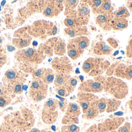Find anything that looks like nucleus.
<instances>
[{
  "label": "nucleus",
  "instance_id": "1",
  "mask_svg": "<svg viewBox=\"0 0 132 132\" xmlns=\"http://www.w3.org/2000/svg\"><path fill=\"white\" fill-rule=\"evenodd\" d=\"M103 87V91L105 92L119 100L125 98L128 94V87L126 83L115 77L105 79Z\"/></svg>",
  "mask_w": 132,
  "mask_h": 132
},
{
  "label": "nucleus",
  "instance_id": "2",
  "mask_svg": "<svg viewBox=\"0 0 132 132\" xmlns=\"http://www.w3.org/2000/svg\"><path fill=\"white\" fill-rule=\"evenodd\" d=\"M48 89V85L42 80H34L29 89L30 97L34 102H40L46 98Z\"/></svg>",
  "mask_w": 132,
  "mask_h": 132
},
{
  "label": "nucleus",
  "instance_id": "3",
  "mask_svg": "<svg viewBox=\"0 0 132 132\" xmlns=\"http://www.w3.org/2000/svg\"><path fill=\"white\" fill-rule=\"evenodd\" d=\"M105 79L98 76L93 80L88 79L82 82L79 87L78 90L80 92L93 94L102 92L103 91V85Z\"/></svg>",
  "mask_w": 132,
  "mask_h": 132
},
{
  "label": "nucleus",
  "instance_id": "4",
  "mask_svg": "<svg viewBox=\"0 0 132 132\" xmlns=\"http://www.w3.org/2000/svg\"><path fill=\"white\" fill-rule=\"evenodd\" d=\"M14 119L18 130L20 132H27L31 129L35 122L34 118L30 111H23Z\"/></svg>",
  "mask_w": 132,
  "mask_h": 132
},
{
  "label": "nucleus",
  "instance_id": "5",
  "mask_svg": "<svg viewBox=\"0 0 132 132\" xmlns=\"http://www.w3.org/2000/svg\"><path fill=\"white\" fill-rule=\"evenodd\" d=\"M79 105L75 103H69L62 122L64 125L76 124L79 123V117L81 114Z\"/></svg>",
  "mask_w": 132,
  "mask_h": 132
},
{
  "label": "nucleus",
  "instance_id": "6",
  "mask_svg": "<svg viewBox=\"0 0 132 132\" xmlns=\"http://www.w3.org/2000/svg\"><path fill=\"white\" fill-rule=\"evenodd\" d=\"M52 67L57 74L70 75L73 71V67L66 57H55L51 63Z\"/></svg>",
  "mask_w": 132,
  "mask_h": 132
},
{
  "label": "nucleus",
  "instance_id": "7",
  "mask_svg": "<svg viewBox=\"0 0 132 132\" xmlns=\"http://www.w3.org/2000/svg\"><path fill=\"white\" fill-rule=\"evenodd\" d=\"M98 99V96L93 93H89L79 92L77 95L78 102L83 113L90 107L93 106Z\"/></svg>",
  "mask_w": 132,
  "mask_h": 132
},
{
  "label": "nucleus",
  "instance_id": "8",
  "mask_svg": "<svg viewBox=\"0 0 132 132\" xmlns=\"http://www.w3.org/2000/svg\"><path fill=\"white\" fill-rule=\"evenodd\" d=\"M125 121L124 118L113 117L97 124L101 132H110L117 130Z\"/></svg>",
  "mask_w": 132,
  "mask_h": 132
},
{
  "label": "nucleus",
  "instance_id": "9",
  "mask_svg": "<svg viewBox=\"0 0 132 132\" xmlns=\"http://www.w3.org/2000/svg\"><path fill=\"white\" fill-rule=\"evenodd\" d=\"M63 9V1H50L47 5H45L44 15L47 17L52 18L58 15Z\"/></svg>",
  "mask_w": 132,
  "mask_h": 132
},
{
  "label": "nucleus",
  "instance_id": "10",
  "mask_svg": "<svg viewBox=\"0 0 132 132\" xmlns=\"http://www.w3.org/2000/svg\"><path fill=\"white\" fill-rule=\"evenodd\" d=\"M75 12L79 26H85L89 19L90 10L88 5L86 3H82L78 5L77 11Z\"/></svg>",
  "mask_w": 132,
  "mask_h": 132
},
{
  "label": "nucleus",
  "instance_id": "11",
  "mask_svg": "<svg viewBox=\"0 0 132 132\" xmlns=\"http://www.w3.org/2000/svg\"><path fill=\"white\" fill-rule=\"evenodd\" d=\"M113 18V13L110 14H100L96 18V23L104 31H109L112 29L111 22Z\"/></svg>",
  "mask_w": 132,
  "mask_h": 132
},
{
  "label": "nucleus",
  "instance_id": "12",
  "mask_svg": "<svg viewBox=\"0 0 132 132\" xmlns=\"http://www.w3.org/2000/svg\"><path fill=\"white\" fill-rule=\"evenodd\" d=\"M109 65L110 63L108 61H104L100 59H95L94 67L89 73V75L92 77L100 76L104 71L109 68Z\"/></svg>",
  "mask_w": 132,
  "mask_h": 132
},
{
  "label": "nucleus",
  "instance_id": "13",
  "mask_svg": "<svg viewBox=\"0 0 132 132\" xmlns=\"http://www.w3.org/2000/svg\"><path fill=\"white\" fill-rule=\"evenodd\" d=\"M64 32L66 35L73 38L80 36H85L88 34V29L86 26L67 28L65 29Z\"/></svg>",
  "mask_w": 132,
  "mask_h": 132
},
{
  "label": "nucleus",
  "instance_id": "14",
  "mask_svg": "<svg viewBox=\"0 0 132 132\" xmlns=\"http://www.w3.org/2000/svg\"><path fill=\"white\" fill-rule=\"evenodd\" d=\"M17 55L18 58L21 61L35 62L38 60V54L37 51L32 48H28L21 51Z\"/></svg>",
  "mask_w": 132,
  "mask_h": 132
},
{
  "label": "nucleus",
  "instance_id": "15",
  "mask_svg": "<svg viewBox=\"0 0 132 132\" xmlns=\"http://www.w3.org/2000/svg\"><path fill=\"white\" fill-rule=\"evenodd\" d=\"M112 48L102 41L96 42L93 48L94 53L99 55H109L112 53Z\"/></svg>",
  "mask_w": 132,
  "mask_h": 132
},
{
  "label": "nucleus",
  "instance_id": "16",
  "mask_svg": "<svg viewBox=\"0 0 132 132\" xmlns=\"http://www.w3.org/2000/svg\"><path fill=\"white\" fill-rule=\"evenodd\" d=\"M58 111H52L47 110H42V119L45 124L51 125L54 123L57 119Z\"/></svg>",
  "mask_w": 132,
  "mask_h": 132
},
{
  "label": "nucleus",
  "instance_id": "17",
  "mask_svg": "<svg viewBox=\"0 0 132 132\" xmlns=\"http://www.w3.org/2000/svg\"><path fill=\"white\" fill-rule=\"evenodd\" d=\"M72 40L81 54L83 53L89 45V40L86 36L77 37L73 38Z\"/></svg>",
  "mask_w": 132,
  "mask_h": 132
},
{
  "label": "nucleus",
  "instance_id": "18",
  "mask_svg": "<svg viewBox=\"0 0 132 132\" xmlns=\"http://www.w3.org/2000/svg\"><path fill=\"white\" fill-rule=\"evenodd\" d=\"M18 130L14 119L5 120L0 126V132H18Z\"/></svg>",
  "mask_w": 132,
  "mask_h": 132
},
{
  "label": "nucleus",
  "instance_id": "19",
  "mask_svg": "<svg viewBox=\"0 0 132 132\" xmlns=\"http://www.w3.org/2000/svg\"><path fill=\"white\" fill-rule=\"evenodd\" d=\"M126 19L114 18L111 22V28L115 30H122L128 27Z\"/></svg>",
  "mask_w": 132,
  "mask_h": 132
},
{
  "label": "nucleus",
  "instance_id": "20",
  "mask_svg": "<svg viewBox=\"0 0 132 132\" xmlns=\"http://www.w3.org/2000/svg\"><path fill=\"white\" fill-rule=\"evenodd\" d=\"M66 44L61 38H58L56 40L54 46V51L56 55L61 57L65 54L66 51Z\"/></svg>",
  "mask_w": 132,
  "mask_h": 132
},
{
  "label": "nucleus",
  "instance_id": "21",
  "mask_svg": "<svg viewBox=\"0 0 132 132\" xmlns=\"http://www.w3.org/2000/svg\"><path fill=\"white\" fill-rule=\"evenodd\" d=\"M67 48L68 55L72 59L76 60L80 57L81 54L73 43L72 39L69 41Z\"/></svg>",
  "mask_w": 132,
  "mask_h": 132
},
{
  "label": "nucleus",
  "instance_id": "22",
  "mask_svg": "<svg viewBox=\"0 0 132 132\" xmlns=\"http://www.w3.org/2000/svg\"><path fill=\"white\" fill-rule=\"evenodd\" d=\"M71 78L70 75L65 74H56L54 81V85L55 88L64 85Z\"/></svg>",
  "mask_w": 132,
  "mask_h": 132
},
{
  "label": "nucleus",
  "instance_id": "23",
  "mask_svg": "<svg viewBox=\"0 0 132 132\" xmlns=\"http://www.w3.org/2000/svg\"><path fill=\"white\" fill-rule=\"evenodd\" d=\"M121 104V101L119 100L113 98L107 100L106 111L108 113L113 112L119 109Z\"/></svg>",
  "mask_w": 132,
  "mask_h": 132
},
{
  "label": "nucleus",
  "instance_id": "24",
  "mask_svg": "<svg viewBox=\"0 0 132 132\" xmlns=\"http://www.w3.org/2000/svg\"><path fill=\"white\" fill-rule=\"evenodd\" d=\"M127 66L122 63L117 64L115 68L113 75L118 78L122 79L126 78Z\"/></svg>",
  "mask_w": 132,
  "mask_h": 132
},
{
  "label": "nucleus",
  "instance_id": "25",
  "mask_svg": "<svg viewBox=\"0 0 132 132\" xmlns=\"http://www.w3.org/2000/svg\"><path fill=\"white\" fill-rule=\"evenodd\" d=\"M113 8L110 1H103L98 14H110L112 13Z\"/></svg>",
  "mask_w": 132,
  "mask_h": 132
},
{
  "label": "nucleus",
  "instance_id": "26",
  "mask_svg": "<svg viewBox=\"0 0 132 132\" xmlns=\"http://www.w3.org/2000/svg\"><path fill=\"white\" fill-rule=\"evenodd\" d=\"M58 100L51 98L45 101L43 109L52 111H58Z\"/></svg>",
  "mask_w": 132,
  "mask_h": 132
},
{
  "label": "nucleus",
  "instance_id": "27",
  "mask_svg": "<svg viewBox=\"0 0 132 132\" xmlns=\"http://www.w3.org/2000/svg\"><path fill=\"white\" fill-rule=\"evenodd\" d=\"M63 4L65 7L64 14L67 15L73 11L78 5V1H64Z\"/></svg>",
  "mask_w": 132,
  "mask_h": 132
},
{
  "label": "nucleus",
  "instance_id": "28",
  "mask_svg": "<svg viewBox=\"0 0 132 132\" xmlns=\"http://www.w3.org/2000/svg\"><path fill=\"white\" fill-rule=\"evenodd\" d=\"M99 113L94 105L90 107L85 113H83L82 118L87 120H92L96 118Z\"/></svg>",
  "mask_w": 132,
  "mask_h": 132
},
{
  "label": "nucleus",
  "instance_id": "29",
  "mask_svg": "<svg viewBox=\"0 0 132 132\" xmlns=\"http://www.w3.org/2000/svg\"><path fill=\"white\" fill-rule=\"evenodd\" d=\"M54 72L50 68L46 69L42 79V81L47 85L51 84L54 80Z\"/></svg>",
  "mask_w": 132,
  "mask_h": 132
},
{
  "label": "nucleus",
  "instance_id": "30",
  "mask_svg": "<svg viewBox=\"0 0 132 132\" xmlns=\"http://www.w3.org/2000/svg\"><path fill=\"white\" fill-rule=\"evenodd\" d=\"M78 83V79L76 78L71 77L63 86L68 93L70 95V94L72 93L75 91Z\"/></svg>",
  "mask_w": 132,
  "mask_h": 132
},
{
  "label": "nucleus",
  "instance_id": "31",
  "mask_svg": "<svg viewBox=\"0 0 132 132\" xmlns=\"http://www.w3.org/2000/svg\"><path fill=\"white\" fill-rule=\"evenodd\" d=\"M23 83L21 81H16L9 84V90L15 94L20 95L23 91Z\"/></svg>",
  "mask_w": 132,
  "mask_h": 132
},
{
  "label": "nucleus",
  "instance_id": "32",
  "mask_svg": "<svg viewBox=\"0 0 132 132\" xmlns=\"http://www.w3.org/2000/svg\"><path fill=\"white\" fill-rule=\"evenodd\" d=\"M107 100L108 99L106 98H99L96 102L94 106L99 113L104 112L106 110Z\"/></svg>",
  "mask_w": 132,
  "mask_h": 132
},
{
  "label": "nucleus",
  "instance_id": "33",
  "mask_svg": "<svg viewBox=\"0 0 132 132\" xmlns=\"http://www.w3.org/2000/svg\"><path fill=\"white\" fill-rule=\"evenodd\" d=\"M114 18L126 19L130 16V13L127 8L124 6L119 7L114 13H113Z\"/></svg>",
  "mask_w": 132,
  "mask_h": 132
},
{
  "label": "nucleus",
  "instance_id": "34",
  "mask_svg": "<svg viewBox=\"0 0 132 132\" xmlns=\"http://www.w3.org/2000/svg\"><path fill=\"white\" fill-rule=\"evenodd\" d=\"M95 59L90 57L86 59L82 64V68L83 72L86 74H89L91 71L95 64Z\"/></svg>",
  "mask_w": 132,
  "mask_h": 132
},
{
  "label": "nucleus",
  "instance_id": "35",
  "mask_svg": "<svg viewBox=\"0 0 132 132\" xmlns=\"http://www.w3.org/2000/svg\"><path fill=\"white\" fill-rule=\"evenodd\" d=\"M86 1L88 2H86V3L92 8L93 13L94 14H98L103 1Z\"/></svg>",
  "mask_w": 132,
  "mask_h": 132
},
{
  "label": "nucleus",
  "instance_id": "36",
  "mask_svg": "<svg viewBox=\"0 0 132 132\" xmlns=\"http://www.w3.org/2000/svg\"><path fill=\"white\" fill-rule=\"evenodd\" d=\"M16 72L13 70L7 71L5 74V78L9 84L16 81H20Z\"/></svg>",
  "mask_w": 132,
  "mask_h": 132
},
{
  "label": "nucleus",
  "instance_id": "37",
  "mask_svg": "<svg viewBox=\"0 0 132 132\" xmlns=\"http://www.w3.org/2000/svg\"><path fill=\"white\" fill-rule=\"evenodd\" d=\"M80 128L76 124L64 125L61 127V132H79Z\"/></svg>",
  "mask_w": 132,
  "mask_h": 132
},
{
  "label": "nucleus",
  "instance_id": "38",
  "mask_svg": "<svg viewBox=\"0 0 132 132\" xmlns=\"http://www.w3.org/2000/svg\"><path fill=\"white\" fill-rule=\"evenodd\" d=\"M13 43L18 48H23L27 47L30 44V40L25 38L14 39Z\"/></svg>",
  "mask_w": 132,
  "mask_h": 132
},
{
  "label": "nucleus",
  "instance_id": "39",
  "mask_svg": "<svg viewBox=\"0 0 132 132\" xmlns=\"http://www.w3.org/2000/svg\"><path fill=\"white\" fill-rule=\"evenodd\" d=\"M11 102L10 97L3 93L0 94V107L4 108L10 104Z\"/></svg>",
  "mask_w": 132,
  "mask_h": 132
},
{
  "label": "nucleus",
  "instance_id": "40",
  "mask_svg": "<svg viewBox=\"0 0 132 132\" xmlns=\"http://www.w3.org/2000/svg\"><path fill=\"white\" fill-rule=\"evenodd\" d=\"M59 109L62 112H65L69 103L67 99L63 97L59 96Z\"/></svg>",
  "mask_w": 132,
  "mask_h": 132
},
{
  "label": "nucleus",
  "instance_id": "41",
  "mask_svg": "<svg viewBox=\"0 0 132 132\" xmlns=\"http://www.w3.org/2000/svg\"><path fill=\"white\" fill-rule=\"evenodd\" d=\"M117 130V132H132L131 124L130 123L126 122Z\"/></svg>",
  "mask_w": 132,
  "mask_h": 132
},
{
  "label": "nucleus",
  "instance_id": "42",
  "mask_svg": "<svg viewBox=\"0 0 132 132\" xmlns=\"http://www.w3.org/2000/svg\"><path fill=\"white\" fill-rule=\"evenodd\" d=\"M55 91L59 96L61 97H66L70 94L68 93L64 86L55 88Z\"/></svg>",
  "mask_w": 132,
  "mask_h": 132
},
{
  "label": "nucleus",
  "instance_id": "43",
  "mask_svg": "<svg viewBox=\"0 0 132 132\" xmlns=\"http://www.w3.org/2000/svg\"><path fill=\"white\" fill-rule=\"evenodd\" d=\"M45 69H40L35 72L33 74L34 80H42Z\"/></svg>",
  "mask_w": 132,
  "mask_h": 132
},
{
  "label": "nucleus",
  "instance_id": "44",
  "mask_svg": "<svg viewBox=\"0 0 132 132\" xmlns=\"http://www.w3.org/2000/svg\"><path fill=\"white\" fill-rule=\"evenodd\" d=\"M126 52L127 57H132V39H130L126 48Z\"/></svg>",
  "mask_w": 132,
  "mask_h": 132
},
{
  "label": "nucleus",
  "instance_id": "45",
  "mask_svg": "<svg viewBox=\"0 0 132 132\" xmlns=\"http://www.w3.org/2000/svg\"><path fill=\"white\" fill-rule=\"evenodd\" d=\"M109 44L110 45L111 47L112 48H116L118 46V43L117 41L113 38H109L107 40Z\"/></svg>",
  "mask_w": 132,
  "mask_h": 132
},
{
  "label": "nucleus",
  "instance_id": "46",
  "mask_svg": "<svg viewBox=\"0 0 132 132\" xmlns=\"http://www.w3.org/2000/svg\"><path fill=\"white\" fill-rule=\"evenodd\" d=\"M86 132H101L97 124H94L90 126Z\"/></svg>",
  "mask_w": 132,
  "mask_h": 132
},
{
  "label": "nucleus",
  "instance_id": "47",
  "mask_svg": "<svg viewBox=\"0 0 132 132\" xmlns=\"http://www.w3.org/2000/svg\"><path fill=\"white\" fill-rule=\"evenodd\" d=\"M132 68L131 65L127 66V71L126 75V79L128 80H131L132 79Z\"/></svg>",
  "mask_w": 132,
  "mask_h": 132
},
{
  "label": "nucleus",
  "instance_id": "48",
  "mask_svg": "<svg viewBox=\"0 0 132 132\" xmlns=\"http://www.w3.org/2000/svg\"><path fill=\"white\" fill-rule=\"evenodd\" d=\"M132 1H128L127 2V6L130 12H132Z\"/></svg>",
  "mask_w": 132,
  "mask_h": 132
},
{
  "label": "nucleus",
  "instance_id": "49",
  "mask_svg": "<svg viewBox=\"0 0 132 132\" xmlns=\"http://www.w3.org/2000/svg\"><path fill=\"white\" fill-rule=\"evenodd\" d=\"M28 132H42L40 130H39L38 129H36V128H33V129H31Z\"/></svg>",
  "mask_w": 132,
  "mask_h": 132
},
{
  "label": "nucleus",
  "instance_id": "50",
  "mask_svg": "<svg viewBox=\"0 0 132 132\" xmlns=\"http://www.w3.org/2000/svg\"><path fill=\"white\" fill-rule=\"evenodd\" d=\"M128 105H129V108L130 110V112H131V111H132V98H131V97H130V99L128 102Z\"/></svg>",
  "mask_w": 132,
  "mask_h": 132
},
{
  "label": "nucleus",
  "instance_id": "51",
  "mask_svg": "<svg viewBox=\"0 0 132 132\" xmlns=\"http://www.w3.org/2000/svg\"><path fill=\"white\" fill-rule=\"evenodd\" d=\"M4 38L2 36H0V44H2L4 41Z\"/></svg>",
  "mask_w": 132,
  "mask_h": 132
},
{
  "label": "nucleus",
  "instance_id": "52",
  "mask_svg": "<svg viewBox=\"0 0 132 132\" xmlns=\"http://www.w3.org/2000/svg\"><path fill=\"white\" fill-rule=\"evenodd\" d=\"M110 132H117L116 130H113V131H110Z\"/></svg>",
  "mask_w": 132,
  "mask_h": 132
},
{
  "label": "nucleus",
  "instance_id": "53",
  "mask_svg": "<svg viewBox=\"0 0 132 132\" xmlns=\"http://www.w3.org/2000/svg\"><path fill=\"white\" fill-rule=\"evenodd\" d=\"M52 132V131H47V132Z\"/></svg>",
  "mask_w": 132,
  "mask_h": 132
}]
</instances>
